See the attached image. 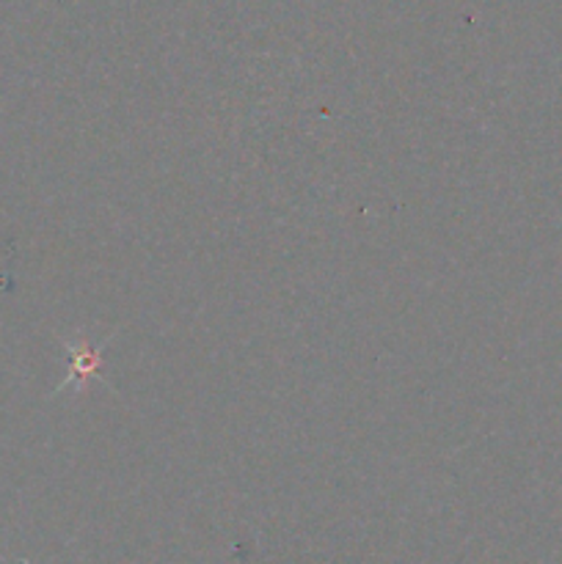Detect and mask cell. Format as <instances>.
Here are the masks:
<instances>
[{"label": "cell", "mask_w": 562, "mask_h": 564, "mask_svg": "<svg viewBox=\"0 0 562 564\" xmlns=\"http://www.w3.org/2000/svg\"><path fill=\"white\" fill-rule=\"evenodd\" d=\"M66 352H69V375L61 380V386L55 389V394L66 389L80 391L88 380H105L102 375V347L91 345L86 334L77 330L75 336H66L64 339Z\"/></svg>", "instance_id": "6da1fadb"}]
</instances>
